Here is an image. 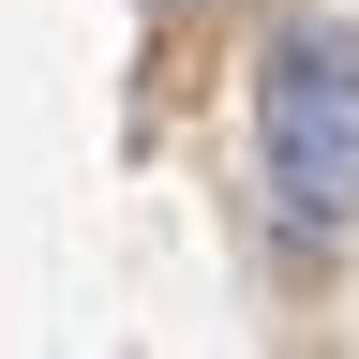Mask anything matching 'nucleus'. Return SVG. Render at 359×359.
<instances>
[{
    "label": "nucleus",
    "mask_w": 359,
    "mask_h": 359,
    "mask_svg": "<svg viewBox=\"0 0 359 359\" xmlns=\"http://www.w3.org/2000/svg\"><path fill=\"white\" fill-rule=\"evenodd\" d=\"M255 135H269V195L299 224L359 210V30H285L255 75Z\"/></svg>",
    "instance_id": "obj_1"
}]
</instances>
